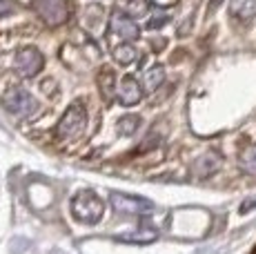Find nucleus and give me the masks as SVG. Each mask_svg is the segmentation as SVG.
I'll return each instance as SVG.
<instances>
[{"mask_svg":"<svg viewBox=\"0 0 256 254\" xmlns=\"http://www.w3.org/2000/svg\"><path fill=\"white\" fill-rule=\"evenodd\" d=\"M72 212L78 221L85 223H98L102 218V201L96 196L94 192L85 190V192H78L72 201Z\"/></svg>","mask_w":256,"mask_h":254,"instance_id":"nucleus-1","label":"nucleus"},{"mask_svg":"<svg viewBox=\"0 0 256 254\" xmlns=\"http://www.w3.org/2000/svg\"><path fill=\"white\" fill-rule=\"evenodd\" d=\"M87 125V112H85V105L80 100H76L72 107H67L65 116L60 118V123L56 127V134L60 138H74L78 136Z\"/></svg>","mask_w":256,"mask_h":254,"instance_id":"nucleus-2","label":"nucleus"},{"mask_svg":"<svg viewBox=\"0 0 256 254\" xmlns=\"http://www.w3.org/2000/svg\"><path fill=\"white\" fill-rule=\"evenodd\" d=\"M32 7L38 16L49 25H60L67 20V4L65 0H32Z\"/></svg>","mask_w":256,"mask_h":254,"instance_id":"nucleus-3","label":"nucleus"},{"mask_svg":"<svg viewBox=\"0 0 256 254\" xmlns=\"http://www.w3.org/2000/svg\"><path fill=\"white\" fill-rule=\"evenodd\" d=\"M4 105H7V110L12 114H18V116H32L38 110V102L32 98V94H27L20 87L12 90L4 96Z\"/></svg>","mask_w":256,"mask_h":254,"instance_id":"nucleus-4","label":"nucleus"},{"mask_svg":"<svg viewBox=\"0 0 256 254\" xmlns=\"http://www.w3.org/2000/svg\"><path fill=\"white\" fill-rule=\"evenodd\" d=\"M112 205H114L116 212L122 214H150L154 210V205L145 201V198L127 196V194H118V192L112 194Z\"/></svg>","mask_w":256,"mask_h":254,"instance_id":"nucleus-5","label":"nucleus"},{"mask_svg":"<svg viewBox=\"0 0 256 254\" xmlns=\"http://www.w3.org/2000/svg\"><path fill=\"white\" fill-rule=\"evenodd\" d=\"M16 67L22 76H34L42 70V56L36 47H24L16 54Z\"/></svg>","mask_w":256,"mask_h":254,"instance_id":"nucleus-6","label":"nucleus"},{"mask_svg":"<svg viewBox=\"0 0 256 254\" xmlns=\"http://www.w3.org/2000/svg\"><path fill=\"white\" fill-rule=\"evenodd\" d=\"M112 29H114V34H118L120 38H125V40H134V38L138 36L136 22L132 20L130 14L120 12V9H116V12L112 14Z\"/></svg>","mask_w":256,"mask_h":254,"instance_id":"nucleus-7","label":"nucleus"},{"mask_svg":"<svg viewBox=\"0 0 256 254\" xmlns=\"http://www.w3.org/2000/svg\"><path fill=\"white\" fill-rule=\"evenodd\" d=\"M140 98H142V90L138 82H136V78L125 76L120 80V85H118V100L122 105H136Z\"/></svg>","mask_w":256,"mask_h":254,"instance_id":"nucleus-8","label":"nucleus"},{"mask_svg":"<svg viewBox=\"0 0 256 254\" xmlns=\"http://www.w3.org/2000/svg\"><path fill=\"white\" fill-rule=\"evenodd\" d=\"M230 14L238 20H250L256 16V0H232L230 2Z\"/></svg>","mask_w":256,"mask_h":254,"instance_id":"nucleus-9","label":"nucleus"},{"mask_svg":"<svg viewBox=\"0 0 256 254\" xmlns=\"http://www.w3.org/2000/svg\"><path fill=\"white\" fill-rule=\"evenodd\" d=\"M238 163H240V168H243L245 172L256 174V145H252V148H248V150L240 152Z\"/></svg>","mask_w":256,"mask_h":254,"instance_id":"nucleus-10","label":"nucleus"},{"mask_svg":"<svg viewBox=\"0 0 256 254\" xmlns=\"http://www.w3.org/2000/svg\"><path fill=\"white\" fill-rule=\"evenodd\" d=\"M163 80H165V70L163 67H152V70L147 72V76H145V87L150 92H154L156 87L163 85Z\"/></svg>","mask_w":256,"mask_h":254,"instance_id":"nucleus-11","label":"nucleus"},{"mask_svg":"<svg viewBox=\"0 0 256 254\" xmlns=\"http://www.w3.org/2000/svg\"><path fill=\"white\" fill-rule=\"evenodd\" d=\"M114 58L120 62V65H130V62L136 58V50L132 45H120L118 50H114Z\"/></svg>","mask_w":256,"mask_h":254,"instance_id":"nucleus-12","label":"nucleus"},{"mask_svg":"<svg viewBox=\"0 0 256 254\" xmlns=\"http://www.w3.org/2000/svg\"><path fill=\"white\" fill-rule=\"evenodd\" d=\"M147 0H132L130 2V16H134V18H142L147 14Z\"/></svg>","mask_w":256,"mask_h":254,"instance_id":"nucleus-13","label":"nucleus"},{"mask_svg":"<svg viewBox=\"0 0 256 254\" xmlns=\"http://www.w3.org/2000/svg\"><path fill=\"white\" fill-rule=\"evenodd\" d=\"M136 127H138V118H125L118 123V130H120L122 134H132Z\"/></svg>","mask_w":256,"mask_h":254,"instance_id":"nucleus-14","label":"nucleus"},{"mask_svg":"<svg viewBox=\"0 0 256 254\" xmlns=\"http://www.w3.org/2000/svg\"><path fill=\"white\" fill-rule=\"evenodd\" d=\"M16 7H18L16 0H0V18L14 14V12H16Z\"/></svg>","mask_w":256,"mask_h":254,"instance_id":"nucleus-15","label":"nucleus"},{"mask_svg":"<svg viewBox=\"0 0 256 254\" xmlns=\"http://www.w3.org/2000/svg\"><path fill=\"white\" fill-rule=\"evenodd\" d=\"M165 20H167V16H158V18H152V20H150V25H147V27H150V29H156V27H160V25H163Z\"/></svg>","mask_w":256,"mask_h":254,"instance_id":"nucleus-16","label":"nucleus"},{"mask_svg":"<svg viewBox=\"0 0 256 254\" xmlns=\"http://www.w3.org/2000/svg\"><path fill=\"white\" fill-rule=\"evenodd\" d=\"M252 254H256V250H254V252H252Z\"/></svg>","mask_w":256,"mask_h":254,"instance_id":"nucleus-17","label":"nucleus"}]
</instances>
